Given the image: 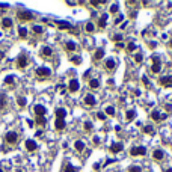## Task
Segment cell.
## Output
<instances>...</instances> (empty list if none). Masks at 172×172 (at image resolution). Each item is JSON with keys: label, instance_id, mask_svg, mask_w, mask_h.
<instances>
[{"label": "cell", "instance_id": "obj_1", "mask_svg": "<svg viewBox=\"0 0 172 172\" xmlns=\"http://www.w3.org/2000/svg\"><path fill=\"white\" fill-rule=\"evenodd\" d=\"M151 60H152V65H151V71L154 74H159L160 70H161V59L159 54H152L151 56Z\"/></svg>", "mask_w": 172, "mask_h": 172}, {"label": "cell", "instance_id": "obj_2", "mask_svg": "<svg viewBox=\"0 0 172 172\" xmlns=\"http://www.w3.org/2000/svg\"><path fill=\"white\" fill-rule=\"evenodd\" d=\"M17 18H18L20 21H32V20H33V12L23 9V11H18V12H17Z\"/></svg>", "mask_w": 172, "mask_h": 172}, {"label": "cell", "instance_id": "obj_3", "mask_svg": "<svg viewBox=\"0 0 172 172\" xmlns=\"http://www.w3.org/2000/svg\"><path fill=\"white\" fill-rule=\"evenodd\" d=\"M5 142L9 143V145H15L18 142V134L15 131H8L5 134Z\"/></svg>", "mask_w": 172, "mask_h": 172}, {"label": "cell", "instance_id": "obj_4", "mask_svg": "<svg viewBox=\"0 0 172 172\" xmlns=\"http://www.w3.org/2000/svg\"><path fill=\"white\" fill-rule=\"evenodd\" d=\"M27 63H29V59H27V56H26L24 53L20 54V56H18V59H17V68H18V70H23V68L27 67Z\"/></svg>", "mask_w": 172, "mask_h": 172}, {"label": "cell", "instance_id": "obj_5", "mask_svg": "<svg viewBox=\"0 0 172 172\" xmlns=\"http://www.w3.org/2000/svg\"><path fill=\"white\" fill-rule=\"evenodd\" d=\"M159 83L163 88H172V76H163V77H160Z\"/></svg>", "mask_w": 172, "mask_h": 172}, {"label": "cell", "instance_id": "obj_6", "mask_svg": "<svg viewBox=\"0 0 172 172\" xmlns=\"http://www.w3.org/2000/svg\"><path fill=\"white\" fill-rule=\"evenodd\" d=\"M130 154L133 157H136V156H145V154H147V148H145V147H133L130 150Z\"/></svg>", "mask_w": 172, "mask_h": 172}, {"label": "cell", "instance_id": "obj_7", "mask_svg": "<svg viewBox=\"0 0 172 172\" xmlns=\"http://www.w3.org/2000/svg\"><path fill=\"white\" fill-rule=\"evenodd\" d=\"M36 76H38V77H50L51 76V70L50 68H45V67L36 68Z\"/></svg>", "mask_w": 172, "mask_h": 172}, {"label": "cell", "instance_id": "obj_8", "mask_svg": "<svg viewBox=\"0 0 172 172\" xmlns=\"http://www.w3.org/2000/svg\"><path fill=\"white\" fill-rule=\"evenodd\" d=\"M166 118H168V115H161L159 110H152V112H151V119L156 121V122H159V121H165Z\"/></svg>", "mask_w": 172, "mask_h": 172}, {"label": "cell", "instance_id": "obj_9", "mask_svg": "<svg viewBox=\"0 0 172 172\" xmlns=\"http://www.w3.org/2000/svg\"><path fill=\"white\" fill-rule=\"evenodd\" d=\"M33 113H35V116H44L45 113H47V109H45L42 104H35Z\"/></svg>", "mask_w": 172, "mask_h": 172}, {"label": "cell", "instance_id": "obj_10", "mask_svg": "<svg viewBox=\"0 0 172 172\" xmlns=\"http://www.w3.org/2000/svg\"><path fill=\"white\" fill-rule=\"evenodd\" d=\"M83 103H85V106H88V107H94V106L97 104V100H95V97H94L92 94H88V95L85 97V100H83Z\"/></svg>", "mask_w": 172, "mask_h": 172}, {"label": "cell", "instance_id": "obj_11", "mask_svg": "<svg viewBox=\"0 0 172 172\" xmlns=\"http://www.w3.org/2000/svg\"><path fill=\"white\" fill-rule=\"evenodd\" d=\"M68 89H70V92H77V91L80 89L79 80H77V79H71V80H70V85H68Z\"/></svg>", "mask_w": 172, "mask_h": 172}, {"label": "cell", "instance_id": "obj_12", "mask_svg": "<svg viewBox=\"0 0 172 172\" xmlns=\"http://www.w3.org/2000/svg\"><path fill=\"white\" fill-rule=\"evenodd\" d=\"M8 104H9V101H8V97H6V94H5V92H2V94H0V112L6 110Z\"/></svg>", "mask_w": 172, "mask_h": 172}, {"label": "cell", "instance_id": "obj_13", "mask_svg": "<svg viewBox=\"0 0 172 172\" xmlns=\"http://www.w3.org/2000/svg\"><path fill=\"white\" fill-rule=\"evenodd\" d=\"M124 150V145L121 143V142H115V143H112L110 145V152H113V154H116V152H121Z\"/></svg>", "mask_w": 172, "mask_h": 172}, {"label": "cell", "instance_id": "obj_14", "mask_svg": "<svg viewBox=\"0 0 172 172\" xmlns=\"http://www.w3.org/2000/svg\"><path fill=\"white\" fill-rule=\"evenodd\" d=\"M36 148H38V145H36L35 140H32V139H27L26 140V150L29 151V152H33Z\"/></svg>", "mask_w": 172, "mask_h": 172}, {"label": "cell", "instance_id": "obj_15", "mask_svg": "<svg viewBox=\"0 0 172 172\" xmlns=\"http://www.w3.org/2000/svg\"><path fill=\"white\" fill-rule=\"evenodd\" d=\"M12 26H14V21L9 17L2 18V27H3V29H12Z\"/></svg>", "mask_w": 172, "mask_h": 172}, {"label": "cell", "instance_id": "obj_16", "mask_svg": "<svg viewBox=\"0 0 172 172\" xmlns=\"http://www.w3.org/2000/svg\"><path fill=\"white\" fill-rule=\"evenodd\" d=\"M41 56H42V58H51V56H53V48L48 47V45L42 47V50H41Z\"/></svg>", "mask_w": 172, "mask_h": 172}, {"label": "cell", "instance_id": "obj_17", "mask_svg": "<svg viewBox=\"0 0 172 172\" xmlns=\"http://www.w3.org/2000/svg\"><path fill=\"white\" fill-rule=\"evenodd\" d=\"M152 157H154V160L161 161L163 159H165V151H163V150H156L152 152Z\"/></svg>", "mask_w": 172, "mask_h": 172}, {"label": "cell", "instance_id": "obj_18", "mask_svg": "<svg viewBox=\"0 0 172 172\" xmlns=\"http://www.w3.org/2000/svg\"><path fill=\"white\" fill-rule=\"evenodd\" d=\"M58 24V27H59V29L60 30H65V29H72V26H71V23H68V21H58L56 23Z\"/></svg>", "mask_w": 172, "mask_h": 172}, {"label": "cell", "instance_id": "obj_19", "mask_svg": "<svg viewBox=\"0 0 172 172\" xmlns=\"http://www.w3.org/2000/svg\"><path fill=\"white\" fill-rule=\"evenodd\" d=\"M65 116H67V110L65 109H56V119H65Z\"/></svg>", "mask_w": 172, "mask_h": 172}, {"label": "cell", "instance_id": "obj_20", "mask_svg": "<svg viewBox=\"0 0 172 172\" xmlns=\"http://www.w3.org/2000/svg\"><path fill=\"white\" fill-rule=\"evenodd\" d=\"M115 67H116V62H115L113 59H107V60H106V70H107V71H113Z\"/></svg>", "mask_w": 172, "mask_h": 172}, {"label": "cell", "instance_id": "obj_21", "mask_svg": "<svg viewBox=\"0 0 172 172\" xmlns=\"http://www.w3.org/2000/svg\"><path fill=\"white\" fill-rule=\"evenodd\" d=\"M107 14H103L101 17H100V20H98V27H101V29H104V27L107 26Z\"/></svg>", "mask_w": 172, "mask_h": 172}, {"label": "cell", "instance_id": "obj_22", "mask_svg": "<svg viewBox=\"0 0 172 172\" xmlns=\"http://www.w3.org/2000/svg\"><path fill=\"white\" fill-rule=\"evenodd\" d=\"M65 119H56V122H54V127H56V130H63V128H65Z\"/></svg>", "mask_w": 172, "mask_h": 172}, {"label": "cell", "instance_id": "obj_23", "mask_svg": "<svg viewBox=\"0 0 172 172\" xmlns=\"http://www.w3.org/2000/svg\"><path fill=\"white\" fill-rule=\"evenodd\" d=\"M65 48H67V51H76L77 50V45H76V42L68 41V42H65Z\"/></svg>", "mask_w": 172, "mask_h": 172}, {"label": "cell", "instance_id": "obj_24", "mask_svg": "<svg viewBox=\"0 0 172 172\" xmlns=\"http://www.w3.org/2000/svg\"><path fill=\"white\" fill-rule=\"evenodd\" d=\"M104 58V50L103 48H97V51L94 53V60H100Z\"/></svg>", "mask_w": 172, "mask_h": 172}, {"label": "cell", "instance_id": "obj_25", "mask_svg": "<svg viewBox=\"0 0 172 172\" xmlns=\"http://www.w3.org/2000/svg\"><path fill=\"white\" fill-rule=\"evenodd\" d=\"M89 88L91 89H98L100 88V80L98 79H91L89 80Z\"/></svg>", "mask_w": 172, "mask_h": 172}, {"label": "cell", "instance_id": "obj_26", "mask_svg": "<svg viewBox=\"0 0 172 172\" xmlns=\"http://www.w3.org/2000/svg\"><path fill=\"white\" fill-rule=\"evenodd\" d=\"M32 32H33V35H36V36H39V35H42V32H44V29L41 26H35L33 24V27H32Z\"/></svg>", "mask_w": 172, "mask_h": 172}, {"label": "cell", "instance_id": "obj_27", "mask_svg": "<svg viewBox=\"0 0 172 172\" xmlns=\"http://www.w3.org/2000/svg\"><path fill=\"white\" fill-rule=\"evenodd\" d=\"M74 148H76L77 151H83V150H85V142H83V140H76Z\"/></svg>", "mask_w": 172, "mask_h": 172}, {"label": "cell", "instance_id": "obj_28", "mask_svg": "<svg viewBox=\"0 0 172 172\" xmlns=\"http://www.w3.org/2000/svg\"><path fill=\"white\" fill-rule=\"evenodd\" d=\"M14 83H15V77L14 76H6L5 77V85H11L14 88Z\"/></svg>", "mask_w": 172, "mask_h": 172}, {"label": "cell", "instance_id": "obj_29", "mask_svg": "<svg viewBox=\"0 0 172 172\" xmlns=\"http://www.w3.org/2000/svg\"><path fill=\"white\" fill-rule=\"evenodd\" d=\"M35 122L38 125H45L47 124V119H45V116H36L35 118Z\"/></svg>", "mask_w": 172, "mask_h": 172}, {"label": "cell", "instance_id": "obj_30", "mask_svg": "<svg viewBox=\"0 0 172 172\" xmlns=\"http://www.w3.org/2000/svg\"><path fill=\"white\" fill-rule=\"evenodd\" d=\"M85 30H86L88 33H92V32L95 30V26H94V23H91V21H89V23H86V24H85Z\"/></svg>", "mask_w": 172, "mask_h": 172}, {"label": "cell", "instance_id": "obj_31", "mask_svg": "<svg viewBox=\"0 0 172 172\" xmlns=\"http://www.w3.org/2000/svg\"><path fill=\"white\" fill-rule=\"evenodd\" d=\"M18 36L23 38V39L27 38V29H26V27H20V29H18Z\"/></svg>", "mask_w": 172, "mask_h": 172}, {"label": "cell", "instance_id": "obj_32", "mask_svg": "<svg viewBox=\"0 0 172 172\" xmlns=\"http://www.w3.org/2000/svg\"><path fill=\"white\" fill-rule=\"evenodd\" d=\"M125 116H127V121H133V119H134V116H136V112L133 110V109H130V110L125 113Z\"/></svg>", "mask_w": 172, "mask_h": 172}, {"label": "cell", "instance_id": "obj_33", "mask_svg": "<svg viewBox=\"0 0 172 172\" xmlns=\"http://www.w3.org/2000/svg\"><path fill=\"white\" fill-rule=\"evenodd\" d=\"M106 115H110V116H115V113H116V109L113 107V106H109L107 109H106V112H104Z\"/></svg>", "mask_w": 172, "mask_h": 172}, {"label": "cell", "instance_id": "obj_34", "mask_svg": "<svg viewBox=\"0 0 172 172\" xmlns=\"http://www.w3.org/2000/svg\"><path fill=\"white\" fill-rule=\"evenodd\" d=\"M125 50L128 51V53H133V51L136 50V44H134V42H130V44H127V45H125Z\"/></svg>", "mask_w": 172, "mask_h": 172}, {"label": "cell", "instance_id": "obj_35", "mask_svg": "<svg viewBox=\"0 0 172 172\" xmlns=\"http://www.w3.org/2000/svg\"><path fill=\"white\" fill-rule=\"evenodd\" d=\"M143 133L154 134V127H152V125H145V127H143Z\"/></svg>", "mask_w": 172, "mask_h": 172}, {"label": "cell", "instance_id": "obj_36", "mask_svg": "<svg viewBox=\"0 0 172 172\" xmlns=\"http://www.w3.org/2000/svg\"><path fill=\"white\" fill-rule=\"evenodd\" d=\"M63 171L65 172H77L79 169L76 166H72V165H65V168H63Z\"/></svg>", "mask_w": 172, "mask_h": 172}, {"label": "cell", "instance_id": "obj_37", "mask_svg": "<svg viewBox=\"0 0 172 172\" xmlns=\"http://www.w3.org/2000/svg\"><path fill=\"white\" fill-rule=\"evenodd\" d=\"M128 172H142V168L139 165H131L128 168Z\"/></svg>", "mask_w": 172, "mask_h": 172}, {"label": "cell", "instance_id": "obj_38", "mask_svg": "<svg viewBox=\"0 0 172 172\" xmlns=\"http://www.w3.org/2000/svg\"><path fill=\"white\" fill-rule=\"evenodd\" d=\"M133 59H134V62H136V63H142V60H143V56H142V53H136Z\"/></svg>", "mask_w": 172, "mask_h": 172}, {"label": "cell", "instance_id": "obj_39", "mask_svg": "<svg viewBox=\"0 0 172 172\" xmlns=\"http://www.w3.org/2000/svg\"><path fill=\"white\" fill-rule=\"evenodd\" d=\"M26 103H27L26 98H23V97H18L17 98V104L20 106V107H26Z\"/></svg>", "mask_w": 172, "mask_h": 172}, {"label": "cell", "instance_id": "obj_40", "mask_svg": "<svg viewBox=\"0 0 172 172\" xmlns=\"http://www.w3.org/2000/svg\"><path fill=\"white\" fill-rule=\"evenodd\" d=\"M83 127H85V131H91V130H92V128H94V124H92V122H91V121H86Z\"/></svg>", "mask_w": 172, "mask_h": 172}, {"label": "cell", "instance_id": "obj_41", "mask_svg": "<svg viewBox=\"0 0 172 172\" xmlns=\"http://www.w3.org/2000/svg\"><path fill=\"white\" fill-rule=\"evenodd\" d=\"M71 62L74 63V65H80V63H81V58L80 56H72L71 58Z\"/></svg>", "mask_w": 172, "mask_h": 172}, {"label": "cell", "instance_id": "obj_42", "mask_svg": "<svg viewBox=\"0 0 172 172\" xmlns=\"http://www.w3.org/2000/svg\"><path fill=\"white\" fill-rule=\"evenodd\" d=\"M109 11H110L112 14H116L118 11H119V6H118V3H113V5L110 6V9H109Z\"/></svg>", "mask_w": 172, "mask_h": 172}, {"label": "cell", "instance_id": "obj_43", "mask_svg": "<svg viewBox=\"0 0 172 172\" xmlns=\"http://www.w3.org/2000/svg\"><path fill=\"white\" fill-rule=\"evenodd\" d=\"M112 39L116 41V42H122V35H121V33H116V35L112 36Z\"/></svg>", "mask_w": 172, "mask_h": 172}, {"label": "cell", "instance_id": "obj_44", "mask_svg": "<svg viewBox=\"0 0 172 172\" xmlns=\"http://www.w3.org/2000/svg\"><path fill=\"white\" fill-rule=\"evenodd\" d=\"M142 81H143V85H145V86L151 89V81L148 80V77H147V76H143V77H142Z\"/></svg>", "mask_w": 172, "mask_h": 172}, {"label": "cell", "instance_id": "obj_45", "mask_svg": "<svg viewBox=\"0 0 172 172\" xmlns=\"http://www.w3.org/2000/svg\"><path fill=\"white\" fill-rule=\"evenodd\" d=\"M97 118H98L100 121H106V118H107V116H106L104 112H97Z\"/></svg>", "mask_w": 172, "mask_h": 172}, {"label": "cell", "instance_id": "obj_46", "mask_svg": "<svg viewBox=\"0 0 172 172\" xmlns=\"http://www.w3.org/2000/svg\"><path fill=\"white\" fill-rule=\"evenodd\" d=\"M148 47H150L151 50H154V48H156V47H157V42H156V41H151V42L148 44Z\"/></svg>", "mask_w": 172, "mask_h": 172}, {"label": "cell", "instance_id": "obj_47", "mask_svg": "<svg viewBox=\"0 0 172 172\" xmlns=\"http://www.w3.org/2000/svg\"><path fill=\"white\" fill-rule=\"evenodd\" d=\"M122 20H124V17L119 15V17H118L116 20H115V24H122Z\"/></svg>", "mask_w": 172, "mask_h": 172}, {"label": "cell", "instance_id": "obj_48", "mask_svg": "<svg viewBox=\"0 0 172 172\" xmlns=\"http://www.w3.org/2000/svg\"><path fill=\"white\" fill-rule=\"evenodd\" d=\"M0 9H2V11H6V9H9V5H6V3H0Z\"/></svg>", "mask_w": 172, "mask_h": 172}, {"label": "cell", "instance_id": "obj_49", "mask_svg": "<svg viewBox=\"0 0 172 172\" xmlns=\"http://www.w3.org/2000/svg\"><path fill=\"white\" fill-rule=\"evenodd\" d=\"M104 2H103V0H101V2H91V5H92V6H100V5H103Z\"/></svg>", "mask_w": 172, "mask_h": 172}, {"label": "cell", "instance_id": "obj_50", "mask_svg": "<svg viewBox=\"0 0 172 172\" xmlns=\"http://www.w3.org/2000/svg\"><path fill=\"white\" fill-rule=\"evenodd\" d=\"M116 45H118V48H125V44L124 42H118Z\"/></svg>", "mask_w": 172, "mask_h": 172}, {"label": "cell", "instance_id": "obj_51", "mask_svg": "<svg viewBox=\"0 0 172 172\" xmlns=\"http://www.w3.org/2000/svg\"><path fill=\"white\" fill-rule=\"evenodd\" d=\"M94 171H95V172L100 171V163H95V165H94Z\"/></svg>", "mask_w": 172, "mask_h": 172}, {"label": "cell", "instance_id": "obj_52", "mask_svg": "<svg viewBox=\"0 0 172 172\" xmlns=\"http://www.w3.org/2000/svg\"><path fill=\"white\" fill-rule=\"evenodd\" d=\"M127 26H128V21H124V23L121 24V29H125V27H127Z\"/></svg>", "mask_w": 172, "mask_h": 172}, {"label": "cell", "instance_id": "obj_53", "mask_svg": "<svg viewBox=\"0 0 172 172\" xmlns=\"http://www.w3.org/2000/svg\"><path fill=\"white\" fill-rule=\"evenodd\" d=\"M98 143H100V138L95 136V138H94V145H98Z\"/></svg>", "mask_w": 172, "mask_h": 172}, {"label": "cell", "instance_id": "obj_54", "mask_svg": "<svg viewBox=\"0 0 172 172\" xmlns=\"http://www.w3.org/2000/svg\"><path fill=\"white\" fill-rule=\"evenodd\" d=\"M67 5H70V6H74V5H77V2H67Z\"/></svg>", "mask_w": 172, "mask_h": 172}, {"label": "cell", "instance_id": "obj_55", "mask_svg": "<svg viewBox=\"0 0 172 172\" xmlns=\"http://www.w3.org/2000/svg\"><path fill=\"white\" fill-rule=\"evenodd\" d=\"M134 95H136V97H139V95H140V91H139V89H138V91H134Z\"/></svg>", "mask_w": 172, "mask_h": 172}, {"label": "cell", "instance_id": "obj_56", "mask_svg": "<svg viewBox=\"0 0 172 172\" xmlns=\"http://www.w3.org/2000/svg\"><path fill=\"white\" fill-rule=\"evenodd\" d=\"M168 45H169V47L172 48V39H169V42H168Z\"/></svg>", "mask_w": 172, "mask_h": 172}, {"label": "cell", "instance_id": "obj_57", "mask_svg": "<svg viewBox=\"0 0 172 172\" xmlns=\"http://www.w3.org/2000/svg\"><path fill=\"white\" fill-rule=\"evenodd\" d=\"M165 172H172V168H168V169H166Z\"/></svg>", "mask_w": 172, "mask_h": 172}, {"label": "cell", "instance_id": "obj_58", "mask_svg": "<svg viewBox=\"0 0 172 172\" xmlns=\"http://www.w3.org/2000/svg\"><path fill=\"white\" fill-rule=\"evenodd\" d=\"M0 172H3V169H0Z\"/></svg>", "mask_w": 172, "mask_h": 172}, {"label": "cell", "instance_id": "obj_59", "mask_svg": "<svg viewBox=\"0 0 172 172\" xmlns=\"http://www.w3.org/2000/svg\"><path fill=\"white\" fill-rule=\"evenodd\" d=\"M18 172H21V171H18Z\"/></svg>", "mask_w": 172, "mask_h": 172}, {"label": "cell", "instance_id": "obj_60", "mask_svg": "<svg viewBox=\"0 0 172 172\" xmlns=\"http://www.w3.org/2000/svg\"><path fill=\"white\" fill-rule=\"evenodd\" d=\"M148 172H150V171H148Z\"/></svg>", "mask_w": 172, "mask_h": 172}]
</instances>
